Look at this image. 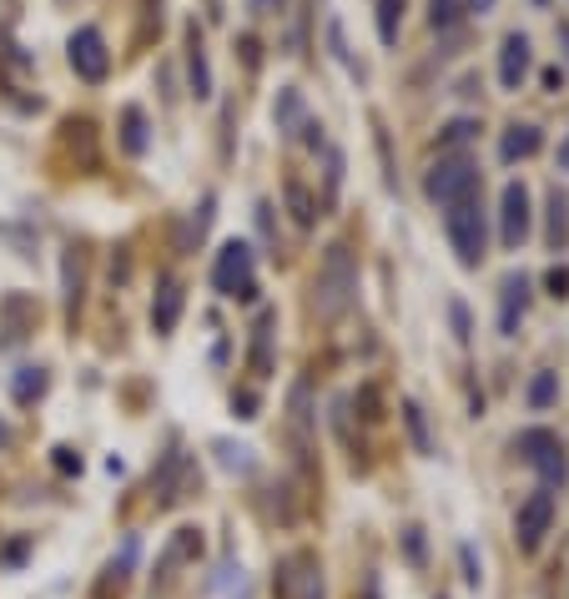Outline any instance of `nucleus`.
<instances>
[{
  "instance_id": "f257e3e1",
  "label": "nucleus",
  "mask_w": 569,
  "mask_h": 599,
  "mask_svg": "<svg viewBox=\"0 0 569 599\" xmlns=\"http://www.w3.org/2000/svg\"><path fill=\"white\" fill-rule=\"evenodd\" d=\"M353 293H358V262H353V247L348 242H333V247L323 252L318 277H313V313H318L323 323H333V317L348 313Z\"/></svg>"
},
{
  "instance_id": "f03ea898",
  "label": "nucleus",
  "mask_w": 569,
  "mask_h": 599,
  "mask_svg": "<svg viewBox=\"0 0 569 599\" xmlns=\"http://www.w3.org/2000/svg\"><path fill=\"white\" fill-rule=\"evenodd\" d=\"M424 196L434 207H459V202H474L479 196V166L469 156H438L424 176Z\"/></svg>"
},
{
  "instance_id": "7ed1b4c3",
  "label": "nucleus",
  "mask_w": 569,
  "mask_h": 599,
  "mask_svg": "<svg viewBox=\"0 0 569 599\" xmlns=\"http://www.w3.org/2000/svg\"><path fill=\"white\" fill-rule=\"evenodd\" d=\"M444 232H449V247L459 252L464 267H479V262H484V247H489V232H484V207H479V196L444 212Z\"/></svg>"
},
{
  "instance_id": "20e7f679",
  "label": "nucleus",
  "mask_w": 569,
  "mask_h": 599,
  "mask_svg": "<svg viewBox=\"0 0 569 599\" xmlns=\"http://www.w3.org/2000/svg\"><path fill=\"white\" fill-rule=\"evenodd\" d=\"M273 599H323V559L313 549H293L287 559H277Z\"/></svg>"
},
{
  "instance_id": "39448f33",
  "label": "nucleus",
  "mask_w": 569,
  "mask_h": 599,
  "mask_svg": "<svg viewBox=\"0 0 569 599\" xmlns=\"http://www.w3.org/2000/svg\"><path fill=\"white\" fill-rule=\"evenodd\" d=\"M212 287L222 297H237V303H252L257 297V273H252V247L247 242H227L212 262Z\"/></svg>"
},
{
  "instance_id": "423d86ee",
  "label": "nucleus",
  "mask_w": 569,
  "mask_h": 599,
  "mask_svg": "<svg viewBox=\"0 0 569 599\" xmlns=\"http://www.w3.org/2000/svg\"><path fill=\"white\" fill-rule=\"evenodd\" d=\"M515 448L529 469L545 479V489L565 484V438H559L555 428H525V434L515 438Z\"/></svg>"
},
{
  "instance_id": "0eeeda50",
  "label": "nucleus",
  "mask_w": 569,
  "mask_h": 599,
  "mask_svg": "<svg viewBox=\"0 0 569 599\" xmlns=\"http://www.w3.org/2000/svg\"><path fill=\"white\" fill-rule=\"evenodd\" d=\"M549 524H555V489H535L515 514V545L519 555H539Z\"/></svg>"
},
{
  "instance_id": "6e6552de",
  "label": "nucleus",
  "mask_w": 569,
  "mask_h": 599,
  "mask_svg": "<svg viewBox=\"0 0 569 599\" xmlns=\"http://www.w3.org/2000/svg\"><path fill=\"white\" fill-rule=\"evenodd\" d=\"M67 55H71V71H77L81 81H91V87H101V81L111 77V51H106V35H101L96 26L71 31Z\"/></svg>"
},
{
  "instance_id": "1a4fd4ad",
  "label": "nucleus",
  "mask_w": 569,
  "mask_h": 599,
  "mask_svg": "<svg viewBox=\"0 0 569 599\" xmlns=\"http://www.w3.org/2000/svg\"><path fill=\"white\" fill-rule=\"evenodd\" d=\"M529 222H535V212H529V186L525 182H509V186H504V202H499V242H504V247H509V252L525 247Z\"/></svg>"
},
{
  "instance_id": "9d476101",
  "label": "nucleus",
  "mask_w": 569,
  "mask_h": 599,
  "mask_svg": "<svg viewBox=\"0 0 569 599\" xmlns=\"http://www.w3.org/2000/svg\"><path fill=\"white\" fill-rule=\"evenodd\" d=\"M525 313H529V277L509 273L504 277V287H499V333L504 338H515L519 323H525Z\"/></svg>"
},
{
  "instance_id": "9b49d317",
  "label": "nucleus",
  "mask_w": 569,
  "mask_h": 599,
  "mask_svg": "<svg viewBox=\"0 0 569 599\" xmlns=\"http://www.w3.org/2000/svg\"><path fill=\"white\" fill-rule=\"evenodd\" d=\"M529 77V35L525 31H509L499 45V87L504 91H519Z\"/></svg>"
},
{
  "instance_id": "f8f14e48",
  "label": "nucleus",
  "mask_w": 569,
  "mask_h": 599,
  "mask_svg": "<svg viewBox=\"0 0 569 599\" xmlns=\"http://www.w3.org/2000/svg\"><path fill=\"white\" fill-rule=\"evenodd\" d=\"M273 121H277V131H283V136H303V126L313 121V116H307V106H303V91H297V87H283V91H277Z\"/></svg>"
},
{
  "instance_id": "ddd939ff",
  "label": "nucleus",
  "mask_w": 569,
  "mask_h": 599,
  "mask_svg": "<svg viewBox=\"0 0 569 599\" xmlns=\"http://www.w3.org/2000/svg\"><path fill=\"white\" fill-rule=\"evenodd\" d=\"M186 77H192V91H197V97H212L207 45H202V31H197V21L186 26Z\"/></svg>"
},
{
  "instance_id": "4468645a",
  "label": "nucleus",
  "mask_w": 569,
  "mask_h": 599,
  "mask_svg": "<svg viewBox=\"0 0 569 599\" xmlns=\"http://www.w3.org/2000/svg\"><path fill=\"white\" fill-rule=\"evenodd\" d=\"M273 327L277 313H257V327H252V373L257 378H273Z\"/></svg>"
},
{
  "instance_id": "2eb2a0df",
  "label": "nucleus",
  "mask_w": 569,
  "mask_h": 599,
  "mask_svg": "<svg viewBox=\"0 0 569 599\" xmlns=\"http://www.w3.org/2000/svg\"><path fill=\"white\" fill-rule=\"evenodd\" d=\"M539 152V126H529V121H515V126L504 131V142H499V156L504 162H525V156Z\"/></svg>"
},
{
  "instance_id": "dca6fc26",
  "label": "nucleus",
  "mask_w": 569,
  "mask_h": 599,
  "mask_svg": "<svg viewBox=\"0 0 569 599\" xmlns=\"http://www.w3.org/2000/svg\"><path fill=\"white\" fill-rule=\"evenodd\" d=\"M307 424H313V414H307V383H293V398H287V434H293V444H297V458H307Z\"/></svg>"
},
{
  "instance_id": "f3484780",
  "label": "nucleus",
  "mask_w": 569,
  "mask_h": 599,
  "mask_svg": "<svg viewBox=\"0 0 569 599\" xmlns=\"http://www.w3.org/2000/svg\"><path fill=\"white\" fill-rule=\"evenodd\" d=\"M176 323H182V283H162V293L152 303V327L156 333H172Z\"/></svg>"
},
{
  "instance_id": "a211bd4d",
  "label": "nucleus",
  "mask_w": 569,
  "mask_h": 599,
  "mask_svg": "<svg viewBox=\"0 0 569 599\" xmlns=\"http://www.w3.org/2000/svg\"><path fill=\"white\" fill-rule=\"evenodd\" d=\"M146 142H152V136H146V116H142V106H126V111H121V146H126L132 156H142V152H146Z\"/></svg>"
},
{
  "instance_id": "6ab92c4d",
  "label": "nucleus",
  "mask_w": 569,
  "mask_h": 599,
  "mask_svg": "<svg viewBox=\"0 0 569 599\" xmlns=\"http://www.w3.org/2000/svg\"><path fill=\"white\" fill-rule=\"evenodd\" d=\"M549 247L555 252H565L569 247V202H565V192H549Z\"/></svg>"
},
{
  "instance_id": "aec40b11",
  "label": "nucleus",
  "mask_w": 569,
  "mask_h": 599,
  "mask_svg": "<svg viewBox=\"0 0 569 599\" xmlns=\"http://www.w3.org/2000/svg\"><path fill=\"white\" fill-rule=\"evenodd\" d=\"M404 6H408V0H378V41H384V45H398Z\"/></svg>"
},
{
  "instance_id": "412c9836",
  "label": "nucleus",
  "mask_w": 569,
  "mask_h": 599,
  "mask_svg": "<svg viewBox=\"0 0 569 599\" xmlns=\"http://www.w3.org/2000/svg\"><path fill=\"white\" fill-rule=\"evenodd\" d=\"M404 424H408V438H414V448H418V454H434V438H428V418H424V408H418L414 404V398H408V404H404Z\"/></svg>"
},
{
  "instance_id": "4be33fe9",
  "label": "nucleus",
  "mask_w": 569,
  "mask_h": 599,
  "mask_svg": "<svg viewBox=\"0 0 569 599\" xmlns=\"http://www.w3.org/2000/svg\"><path fill=\"white\" fill-rule=\"evenodd\" d=\"M11 393H16V404H35V398L45 393V368H21L11 383Z\"/></svg>"
},
{
  "instance_id": "5701e85b",
  "label": "nucleus",
  "mask_w": 569,
  "mask_h": 599,
  "mask_svg": "<svg viewBox=\"0 0 569 599\" xmlns=\"http://www.w3.org/2000/svg\"><path fill=\"white\" fill-rule=\"evenodd\" d=\"M217 458H222V469H232V474H252V448L247 444H232V438H217Z\"/></svg>"
},
{
  "instance_id": "b1692460",
  "label": "nucleus",
  "mask_w": 569,
  "mask_h": 599,
  "mask_svg": "<svg viewBox=\"0 0 569 599\" xmlns=\"http://www.w3.org/2000/svg\"><path fill=\"white\" fill-rule=\"evenodd\" d=\"M287 207H293V217H297V227H313V217H318V207H313V196H307V186L297 182H287Z\"/></svg>"
},
{
  "instance_id": "393cba45",
  "label": "nucleus",
  "mask_w": 569,
  "mask_h": 599,
  "mask_svg": "<svg viewBox=\"0 0 569 599\" xmlns=\"http://www.w3.org/2000/svg\"><path fill=\"white\" fill-rule=\"evenodd\" d=\"M77 313H81V252L71 247V257H67V317L77 323Z\"/></svg>"
},
{
  "instance_id": "a878e982",
  "label": "nucleus",
  "mask_w": 569,
  "mask_h": 599,
  "mask_svg": "<svg viewBox=\"0 0 569 599\" xmlns=\"http://www.w3.org/2000/svg\"><path fill=\"white\" fill-rule=\"evenodd\" d=\"M559 393V378L555 373H535V383H529V408H549Z\"/></svg>"
},
{
  "instance_id": "bb28decb",
  "label": "nucleus",
  "mask_w": 569,
  "mask_h": 599,
  "mask_svg": "<svg viewBox=\"0 0 569 599\" xmlns=\"http://www.w3.org/2000/svg\"><path fill=\"white\" fill-rule=\"evenodd\" d=\"M459 6H464V0H428V21H434V26H454V21H459Z\"/></svg>"
},
{
  "instance_id": "cd10ccee",
  "label": "nucleus",
  "mask_w": 569,
  "mask_h": 599,
  "mask_svg": "<svg viewBox=\"0 0 569 599\" xmlns=\"http://www.w3.org/2000/svg\"><path fill=\"white\" fill-rule=\"evenodd\" d=\"M474 131H479V126H474V121H449V126H444V146H459V142H469Z\"/></svg>"
},
{
  "instance_id": "c85d7f7f",
  "label": "nucleus",
  "mask_w": 569,
  "mask_h": 599,
  "mask_svg": "<svg viewBox=\"0 0 569 599\" xmlns=\"http://www.w3.org/2000/svg\"><path fill=\"white\" fill-rule=\"evenodd\" d=\"M545 287H549V297H569V267H549Z\"/></svg>"
},
{
  "instance_id": "c756f323",
  "label": "nucleus",
  "mask_w": 569,
  "mask_h": 599,
  "mask_svg": "<svg viewBox=\"0 0 569 599\" xmlns=\"http://www.w3.org/2000/svg\"><path fill=\"white\" fill-rule=\"evenodd\" d=\"M232 414H237V418H257V393H232Z\"/></svg>"
},
{
  "instance_id": "7c9ffc66",
  "label": "nucleus",
  "mask_w": 569,
  "mask_h": 599,
  "mask_svg": "<svg viewBox=\"0 0 569 599\" xmlns=\"http://www.w3.org/2000/svg\"><path fill=\"white\" fill-rule=\"evenodd\" d=\"M55 469H61V474H81V454H71V448H55Z\"/></svg>"
},
{
  "instance_id": "2f4dec72",
  "label": "nucleus",
  "mask_w": 569,
  "mask_h": 599,
  "mask_svg": "<svg viewBox=\"0 0 569 599\" xmlns=\"http://www.w3.org/2000/svg\"><path fill=\"white\" fill-rule=\"evenodd\" d=\"M404 545H408V559H414V565H424V529H408Z\"/></svg>"
},
{
  "instance_id": "473e14b6",
  "label": "nucleus",
  "mask_w": 569,
  "mask_h": 599,
  "mask_svg": "<svg viewBox=\"0 0 569 599\" xmlns=\"http://www.w3.org/2000/svg\"><path fill=\"white\" fill-rule=\"evenodd\" d=\"M449 313H454V333H459V343H469V313H464V303H454Z\"/></svg>"
},
{
  "instance_id": "72a5a7b5",
  "label": "nucleus",
  "mask_w": 569,
  "mask_h": 599,
  "mask_svg": "<svg viewBox=\"0 0 569 599\" xmlns=\"http://www.w3.org/2000/svg\"><path fill=\"white\" fill-rule=\"evenodd\" d=\"M247 11L252 16H277L283 11V0H247Z\"/></svg>"
},
{
  "instance_id": "f704fd0d",
  "label": "nucleus",
  "mask_w": 569,
  "mask_h": 599,
  "mask_svg": "<svg viewBox=\"0 0 569 599\" xmlns=\"http://www.w3.org/2000/svg\"><path fill=\"white\" fill-rule=\"evenodd\" d=\"M464 569H469V575H464L469 585H479V579H484V575H479V565H474V549H469V545H464Z\"/></svg>"
},
{
  "instance_id": "c9c22d12",
  "label": "nucleus",
  "mask_w": 569,
  "mask_h": 599,
  "mask_svg": "<svg viewBox=\"0 0 569 599\" xmlns=\"http://www.w3.org/2000/svg\"><path fill=\"white\" fill-rule=\"evenodd\" d=\"M242 61L257 65V41H252V35H242Z\"/></svg>"
},
{
  "instance_id": "e433bc0d",
  "label": "nucleus",
  "mask_w": 569,
  "mask_h": 599,
  "mask_svg": "<svg viewBox=\"0 0 569 599\" xmlns=\"http://www.w3.org/2000/svg\"><path fill=\"white\" fill-rule=\"evenodd\" d=\"M545 87H549V91L565 87V77H559V65H549V71H545Z\"/></svg>"
},
{
  "instance_id": "4c0bfd02",
  "label": "nucleus",
  "mask_w": 569,
  "mask_h": 599,
  "mask_svg": "<svg viewBox=\"0 0 569 599\" xmlns=\"http://www.w3.org/2000/svg\"><path fill=\"white\" fill-rule=\"evenodd\" d=\"M559 172H569V142L559 146Z\"/></svg>"
},
{
  "instance_id": "58836bf2",
  "label": "nucleus",
  "mask_w": 569,
  "mask_h": 599,
  "mask_svg": "<svg viewBox=\"0 0 569 599\" xmlns=\"http://www.w3.org/2000/svg\"><path fill=\"white\" fill-rule=\"evenodd\" d=\"M559 41H565V55H569V26H559Z\"/></svg>"
},
{
  "instance_id": "ea45409f",
  "label": "nucleus",
  "mask_w": 569,
  "mask_h": 599,
  "mask_svg": "<svg viewBox=\"0 0 569 599\" xmlns=\"http://www.w3.org/2000/svg\"><path fill=\"white\" fill-rule=\"evenodd\" d=\"M0 444H11V434H6V424H0Z\"/></svg>"
}]
</instances>
